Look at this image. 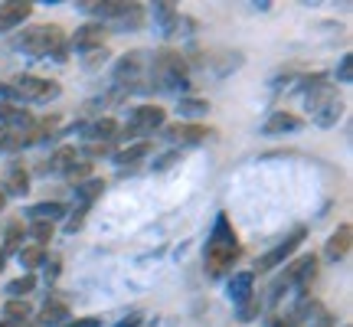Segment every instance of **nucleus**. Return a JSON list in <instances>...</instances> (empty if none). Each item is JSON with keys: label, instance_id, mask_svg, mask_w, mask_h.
I'll return each instance as SVG.
<instances>
[{"label": "nucleus", "instance_id": "obj_2", "mask_svg": "<svg viewBox=\"0 0 353 327\" xmlns=\"http://www.w3.org/2000/svg\"><path fill=\"white\" fill-rule=\"evenodd\" d=\"M17 50H23L26 56H65V33L63 26L46 23V26H33L26 30L23 37L17 39Z\"/></svg>", "mask_w": 353, "mask_h": 327}, {"label": "nucleus", "instance_id": "obj_1", "mask_svg": "<svg viewBox=\"0 0 353 327\" xmlns=\"http://www.w3.org/2000/svg\"><path fill=\"white\" fill-rule=\"evenodd\" d=\"M239 255H242L239 239H236V232H232V226H229V219L219 213V219H216V226H213V236H210L206 252H203L210 275H223L229 265L239 262Z\"/></svg>", "mask_w": 353, "mask_h": 327}, {"label": "nucleus", "instance_id": "obj_9", "mask_svg": "<svg viewBox=\"0 0 353 327\" xmlns=\"http://www.w3.org/2000/svg\"><path fill=\"white\" fill-rule=\"evenodd\" d=\"M301 242H304V229H294V232H291V236H288L285 242H278L275 249L265 252L262 259H259V265H255V268H259V272H272V268H278V265L285 262L291 252H298V246H301Z\"/></svg>", "mask_w": 353, "mask_h": 327}, {"label": "nucleus", "instance_id": "obj_5", "mask_svg": "<svg viewBox=\"0 0 353 327\" xmlns=\"http://www.w3.org/2000/svg\"><path fill=\"white\" fill-rule=\"evenodd\" d=\"M99 20H118L121 26H138L144 20V7L141 3H125V0H101V3H85Z\"/></svg>", "mask_w": 353, "mask_h": 327}, {"label": "nucleus", "instance_id": "obj_6", "mask_svg": "<svg viewBox=\"0 0 353 327\" xmlns=\"http://www.w3.org/2000/svg\"><path fill=\"white\" fill-rule=\"evenodd\" d=\"M3 92L13 95V99H23V101H50L59 95V82L23 76V79H17V82H10V86H3Z\"/></svg>", "mask_w": 353, "mask_h": 327}, {"label": "nucleus", "instance_id": "obj_13", "mask_svg": "<svg viewBox=\"0 0 353 327\" xmlns=\"http://www.w3.org/2000/svg\"><path fill=\"white\" fill-rule=\"evenodd\" d=\"M301 128V118L291 112H275L268 121L262 125V131L268 135V138H275V135H285V131H298Z\"/></svg>", "mask_w": 353, "mask_h": 327}, {"label": "nucleus", "instance_id": "obj_39", "mask_svg": "<svg viewBox=\"0 0 353 327\" xmlns=\"http://www.w3.org/2000/svg\"><path fill=\"white\" fill-rule=\"evenodd\" d=\"M311 324H314V327H334V317H330L327 311H321V317H317V321H311Z\"/></svg>", "mask_w": 353, "mask_h": 327}, {"label": "nucleus", "instance_id": "obj_33", "mask_svg": "<svg viewBox=\"0 0 353 327\" xmlns=\"http://www.w3.org/2000/svg\"><path fill=\"white\" fill-rule=\"evenodd\" d=\"M65 174H69V180H72V184H82V180L92 174V164H88V161H76L69 170H65Z\"/></svg>", "mask_w": 353, "mask_h": 327}, {"label": "nucleus", "instance_id": "obj_8", "mask_svg": "<svg viewBox=\"0 0 353 327\" xmlns=\"http://www.w3.org/2000/svg\"><path fill=\"white\" fill-rule=\"evenodd\" d=\"M317 275V259L314 255H301L298 262H291L288 268H285V278L275 285V291H281L285 285H298V288H307L311 281H314Z\"/></svg>", "mask_w": 353, "mask_h": 327}, {"label": "nucleus", "instance_id": "obj_3", "mask_svg": "<svg viewBox=\"0 0 353 327\" xmlns=\"http://www.w3.org/2000/svg\"><path fill=\"white\" fill-rule=\"evenodd\" d=\"M307 108H311L317 125L330 128V125H337V118H341V112H343V101L334 86H317L307 92Z\"/></svg>", "mask_w": 353, "mask_h": 327}, {"label": "nucleus", "instance_id": "obj_29", "mask_svg": "<svg viewBox=\"0 0 353 327\" xmlns=\"http://www.w3.org/2000/svg\"><path fill=\"white\" fill-rule=\"evenodd\" d=\"M46 262V249L43 246H30V249H20V265L23 268H37V265Z\"/></svg>", "mask_w": 353, "mask_h": 327}, {"label": "nucleus", "instance_id": "obj_35", "mask_svg": "<svg viewBox=\"0 0 353 327\" xmlns=\"http://www.w3.org/2000/svg\"><path fill=\"white\" fill-rule=\"evenodd\" d=\"M59 265H63L59 262V255H50V259H46V278H50V281L59 275Z\"/></svg>", "mask_w": 353, "mask_h": 327}, {"label": "nucleus", "instance_id": "obj_34", "mask_svg": "<svg viewBox=\"0 0 353 327\" xmlns=\"http://www.w3.org/2000/svg\"><path fill=\"white\" fill-rule=\"evenodd\" d=\"M82 223H85V206H79L76 213L65 219V232H76V229H82Z\"/></svg>", "mask_w": 353, "mask_h": 327}, {"label": "nucleus", "instance_id": "obj_41", "mask_svg": "<svg viewBox=\"0 0 353 327\" xmlns=\"http://www.w3.org/2000/svg\"><path fill=\"white\" fill-rule=\"evenodd\" d=\"M3 206H7V193L0 190V213H3Z\"/></svg>", "mask_w": 353, "mask_h": 327}, {"label": "nucleus", "instance_id": "obj_26", "mask_svg": "<svg viewBox=\"0 0 353 327\" xmlns=\"http://www.w3.org/2000/svg\"><path fill=\"white\" fill-rule=\"evenodd\" d=\"M101 190H105V180H85V184H79V187H76L79 206H88L92 200H99Z\"/></svg>", "mask_w": 353, "mask_h": 327}, {"label": "nucleus", "instance_id": "obj_27", "mask_svg": "<svg viewBox=\"0 0 353 327\" xmlns=\"http://www.w3.org/2000/svg\"><path fill=\"white\" fill-rule=\"evenodd\" d=\"M154 20L164 26L167 33L174 30V26H180V17H176V10H174V3H154Z\"/></svg>", "mask_w": 353, "mask_h": 327}, {"label": "nucleus", "instance_id": "obj_10", "mask_svg": "<svg viewBox=\"0 0 353 327\" xmlns=\"http://www.w3.org/2000/svg\"><path fill=\"white\" fill-rule=\"evenodd\" d=\"M33 13V3L26 0H10V3H0V33H10L23 23L26 17Z\"/></svg>", "mask_w": 353, "mask_h": 327}, {"label": "nucleus", "instance_id": "obj_42", "mask_svg": "<svg viewBox=\"0 0 353 327\" xmlns=\"http://www.w3.org/2000/svg\"><path fill=\"white\" fill-rule=\"evenodd\" d=\"M3 265H7V255H3V249H0V272H3Z\"/></svg>", "mask_w": 353, "mask_h": 327}, {"label": "nucleus", "instance_id": "obj_12", "mask_svg": "<svg viewBox=\"0 0 353 327\" xmlns=\"http://www.w3.org/2000/svg\"><path fill=\"white\" fill-rule=\"evenodd\" d=\"M101 43H105V26L101 23H88L82 30H76V37H72V46L76 50H99Z\"/></svg>", "mask_w": 353, "mask_h": 327}, {"label": "nucleus", "instance_id": "obj_19", "mask_svg": "<svg viewBox=\"0 0 353 327\" xmlns=\"http://www.w3.org/2000/svg\"><path fill=\"white\" fill-rule=\"evenodd\" d=\"M65 321H69V308L63 301H50L37 317V324H43V327H63Z\"/></svg>", "mask_w": 353, "mask_h": 327}, {"label": "nucleus", "instance_id": "obj_43", "mask_svg": "<svg viewBox=\"0 0 353 327\" xmlns=\"http://www.w3.org/2000/svg\"><path fill=\"white\" fill-rule=\"evenodd\" d=\"M0 327H20V324H10V321H0Z\"/></svg>", "mask_w": 353, "mask_h": 327}, {"label": "nucleus", "instance_id": "obj_36", "mask_svg": "<svg viewBox=\"0 0 353 327\" xmlns=\"http://www.w3.org/2000/svg\"><path fill=\"white\" fill-rule=\"evenodd\" d=\"M99 317H79V321H65L63 327H99Z\"/></svg>", "mask_w": 353, "mask_h": 327}, {"label": "nucleus", "instance_id": "obj_4", "mask_svg": "<svg viewBox=\"0 0 353 327\" xmlns=\"http://www.w3.org/2000/svg\"><path fill=\"white\" fill-rule=\"evenodd\" d=\"M154 79L161 82V88H190V79H187V63H183V56L180 52H157L154 56Z\"/></svg>", "mask_w": 353, "mask_h": 327}, {"label": "nucleus", "instance_id": "obj_21", "mask_svg": "<svg viewBox=\"0 0 353 327\" xmlns=\"http://www.w3.org/2000/svg\"><path fill=\"white\" fill-rule=\"evenodd\" d=\"M148 154H151V144H148V141H138V144H131V148H125V151L114 154V164H118V167H128V164L144 161Z\"/></svg>", "mask_w": 353, "mask_h": 327}, {"label": "nucleus", "instance_id": "obj_16", "mask_svg": "<svg viewBox=\"0 0 353 327\" xmlns=\"http://www.w3.org/2000/svg\"><path fill=\"white\" fill-rule=\"evenodd\" d=\"M252 285H255V272H239V275L229 278V298L236 304H242L249 295H252Z\"/></svg>", "mask_w": 353, "mask_h": 327}, {"label": "nucleus", "instance_id": "obj_25", "mask_svg": "<svg viewBox=\"0 0 353 327\" xmlns=\"http://www.w3.org/2000/svg\"><path fill=\"white\" fill-rule=\"evenodd\" d=\"M33 288H37V278L26 272V275L13 278L10 285H7V295H10V301H23V295H30Z\"/></svg>", "mask_w": 353, "mask_h": 327}, {"label": "nucleus", "instance_id": "obj_23", "mask_svg": "<svg viewBox=\"0 0 353 327\" xmlns=\"http://www.w3.org/2000/svg\"><path fill=\"white\" fill-rule=\"evenodd\" d=\"M79 161V151L76 148H59V151L50 157V167H43V170H56V174H65L72 164Z\"/></svg>", "mask_w": 353, "mask_h": 327}, {"label": "nucleus", "instance_id": "obj_37", "mask_svg": "<svg viewBox=\"0 0 353 327\" xmlns=\"http://www.w3.org/2000/svg\"><path fill=\"white\" fill-rule=\"evenodd\" d=\"M350 69H353V56H347V59L341 63V72H337V79H341V82H350Z\"/></svg>", "mask_w": 353, "mask_h": 327}, {"label": "nucleus", "instance_id": "obj_31", "mask_svg": "<svg viewBox=\"0 0 353 327\" xmlns=\"http://www.w3.org/2000/svg\"><path fill=\"white\" fill-rule=\"evenodd\" d=\"M203 112H210V101H203V99H180V115H187V118H200Z\"/></svg>", "mask_w": 353, "mask_h": 327}, {"label": "nucleus", "instance_id": "obj_14", "mask_svg": "<svg viewBox=\"0 0 353 327\" xmlns=\"http://www.w3.org/2000/svg\"><path fill=\"white\" fill-rule=\"evenodd\" d=\"M3 193H7V197H26V193H30V174L23 170V164H13L10 170H7Z\"/></svg>", "mask_w": 353, "mask_h": 327}, {"label": "nucleus", "instance_id": "obj_40", "mask_svg": "<svg viewBox=\"0 0 353 327\" xmlns=\"http://www.w3.org/2000/svg\"><path fill=\"white\" fill-rule=\"evenodd\" d=\"M138 324H141V321H138V315H134V317H125L118 327H138Z\"/></svg>", "mask_w": 353, "mask_h": 327}, {"label": "nucleus", "instance_id": "obj_17", "mask_svg": "<svg viewBox=\"0 0 353 327\" xmlns=\"http://www.w3.org/2000/svg\"><path fill=\"white\" fill-rule=\"evenodd\" d=\"M0 125L30 128V125H33V115H26L23 108H17L13 101H0Z\"/></svg>", "mask_w": 353, "mask_h": 327}, {"label": "nucleus", "instance_id": "obj_32", "mask_svg": "<svg viewBox=\"0 0 353 327\" xmlns=\"http://www.w3.org/2000/svg\"><path fill=\"white\" fill-rule=\"evenodd\" d=\"M33 239H37V246H46V242L52 239V223H33V226L26 229Z\"/></svg>", "mask_w": 353, "mask_h": 327}, {"label": "nucleus", "instance_id": "obj_28", "mask_svg": "<svg viewBox=\"0 0 353 327\" xmlns=\"http://www.w3.org/2000/svg\"><path fill=\"white\" fill-rule=\"evenodd\" d=\"M3 315H7V321L10 324H26V317L33 315V308H30V301H7V308H3Z\"/></svg>", "mask_w": 353, "mask_h": 327}, {"label": "nucleus", "instance_id": "obj_15", "mask_svg": "<svg viewBox=\"0 0 353 327\" xmlns=\"http://www.w3.org/2000/svg\"><path fill=\"white\" fill-rule=\"evenodd\" d=\"M164 135L170 141H180V144H196V141L210 138V131H206V128H200V125H170Z\"/></svg>", "mask_w": 353, "mask_h": 327}, {"label": "nucleus", "instance_id": "obj_38", "mask_svg": "<svg viewBox=\"0 0 353 327\" xmlns=\"http://www.w3.org/2000/svg\"><path fill=\"white\" fill-rule=\"evenodd\" d=\"M112 151V144H108V141H105V144H88V154H92V157H99V154H108Z\"/></svg>", "mask_w": 353, "mask_h": 327}, {"label": "nucleus", "instance_id": "obj_7", "mask_svg": "<svg viewBox=\"0 0 353 327\" xmlns=\"http://www.w3.org/2000/svg\"><path fill=\"white\" fill-rule=\"evenodd\" d=\"M164 118H167V112L161 105H141V108L131 112V121L121 128V141H134L138 135H151L154 128L164 125Z\"/></svg>", "mask_w": 353, "mask_h": 327}, {"label": "nucleus", "instance_id": "obj_22", "mask_svg": "<svg viewBox=\"0 0 353 327\" xmlns=\"http://www.w3.org/2000/svg\"><path fill=\"white\" fill-rule=\"evenodd\" d=\"M30 216H33V223H52V219H59V216H65V206L63 203H37L33 210H30Z\"/></svg>", "mask_w": 353, "mask_h": 327}, {"label": "nucleus", "instance_id": "obj_11", "mask_svg": "<svg viewBox=\"0 0 353 327\" xmlns=\"http://www.w3.org/2000/svg\"><path fill=\"white\" fill-rule=\"evenodd\" d=\"M350 239H353V229L343 223V226H337V232H330L327 239V249H324V255H327L330 262H337V259H343L347 252H350Z\"/></svg>", "mask_w": 353, "mask_h": 327}, {"label": "nucleus", "instance_id": "obj_20", "mask_svg": "<svg viewBox=\"0 0 353 327\" xmlns=\"http://www.w3.org/2000/svg\"><path fill=\"white\" fill-rule=\"evenodd\" d=\"M23 236H26L23 219H13L10 226H7V232H3V255H7V252H20V249H23Z\"/></svg>", "mask_w": 353, "mask_h": 327}, {"label": "nucleus", "instance_id": "obj_18", "mask_svg": "<svg viewBox=\"0 0 353 327\" xmlns=\"http://www.w3.org/2000/svg\"><path fill=\"white\" fill-rule=\"evenodd\" d=\"M118 135V125H114L112 118H99V121H92L85 128V138L88 144H105V141H112Z\"/></svg>", "mask_w": 353, "mask_h": 327}, {"label": "nucleus", "instance_id": "obj_24", "mask_svg": "<svg viewBox=\"0 0 353 327\" xmlns=\"http://www.w3.org/2000/svg\"><path fill=\"white\" fill-rule=\"evenodd\" d=\"M141 52H131V56H125V59H121V63L114 66V79H118V82H125V79H134L141 72Z\"/></svg>", "mask_w": 353, "mask_h": 327}, {"label": "nucleus", "instance_id": "obj_30", "mask_svg": "<svg viewBox=\"0 0 353 327\" xmlns=\"http://www.w3.org/2000/svg\"><path fill=\"white\" fill-rule=\"evenodd\" d=\"M259 311H262V298H259V295H249V298H245V301L239 304V321L242 324H245V321H252L255 315H259Z\"/></svg>", "mask_w": 353, "mask_h": 327}]
</instances>
